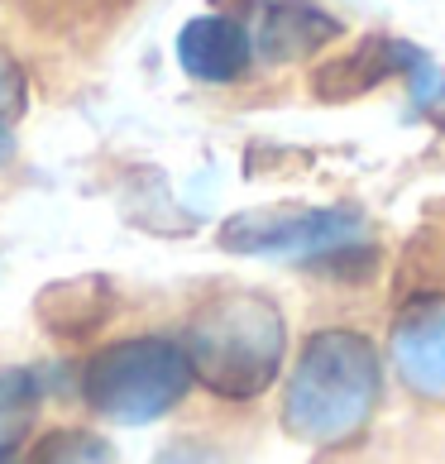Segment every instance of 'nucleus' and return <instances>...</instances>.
I'll return each instance as SVG.
<instances>
[{"mask_svg": "<svg viewBox=\"0 0 445 464\" xmlns=\"http://www.w3.org/2000/svg\"><path fill=\"white\" fill-rule=\"evenodd\" d=\"M192 388V359L182 340L134 335L96 350L82 369V398L96 417L120 426H144L173 411Z\"/></svg>", "mask_w": 445, "mask_h": 464, "instance_id": "obj_3", "label": "nucleus"}, {"mask_svg": "<svg viewBox=\"0 0 445 464\" xmlns=\"http://www.w3.org/2000/svg\"><path fill=\"white\" fill-rule=\"evenodd\" d=\"M379 350L354 331H316L302 345L283 392V426L306 445H345L379 407Z\"/></svg>", "mask_w": 445, "mask_h": 464, "instance_id": "obj_1", "label": "nucleus"}, {"mask_svg": "<svg viewBox=\"0 0 445 464\" xmlns=\"http://www.w3.org/2000/svg\"><path fill=\"white\" fill-rule=\"evenodd\" d=\"M331 34H335V20H326L316 5H306V0H278V5L264 10L259 48L268 58H302L326 44Z\"/></svg>", "mask_w": 445, "mask_h": 464, "instance_id": "obj_7", "label": "nucleus"}, {"mask_svg": "<svg viewBox=\"0 0 445 464\" xmlns=\"http://www.w3.org/2000/svg\"><path fill=\"white\" fill-rule=\"evenodd\" d=\"M354 239H364V220L350 206H264L230 216L220 245L230 254H268V259H335Z\"/></svg>", "mask_w": 445, "mask_h": 464, "instance_id": "obj_4", "label": "nucleus"}, {"mask_svg": "<svg viewBox=\"0 0 445 464\" xmlns=\"http://www.w3.org/2000/svg\"><path fill=\"white\" fill-rule=\"evenodd\" d=\"M159 464H211L207 450H197V445H173V450H163Z\"/></svg>", "mask_w": 445, "mask_h": 464, "instance_id": "obj_10", "label": "nucleus"}, {"mask_svg": "<svg viewBox=\"0 0 445 464\" xmlns=\"http://www.w3.org/2000/svg\"><path fill=\"white\" fill-rule=\"evenodd\" d=\"M392 364L402 383L445 407V297H417L392 321Z\"/></svg>", "mask_w": 445, "mask_h": 464, "instance_id": "obj_5", "label": "nucleus"}, {"mask_svg": "<svg viewBox=\"0 0 445 464\" xmlns=\"http://www.w3.org/2000/svg\"><path fill=\"white\" fill-rule=\"evenodd\" d=\"M178 63L197 82H235L249 67V34L226 14H201L178 34Z\"/></svg>", "mask_w": 445, "mask_h": 464, "instance_id": "obj_6", "label": "nucleus"}, {"mask_svg": "<svg viewBox=\"0 0 445 464\" xmlns=\"http://www.w3.org/2000/svg\"><path fill=\"white\" fill-rule=\"evenodd\" d=\"M29 464H115V450L106 436L63 426V431H48L39 440V450H34Z\"/></svg>", "mask_w": 445, "mask_h": 464, "instance_id": "obj_8", "label": "nucleus"}, {"mask_svg": "<svg viewBox=\"0 0 445 464\" xmlns=\"http://www.w3.org/2000/svg\"><path fill=\"white\" fill-rule=\"evenodd\" d=\"M182 350L192 359L197 383L245 402L278 378L287 354V321L259 292H230L192 316Z\"/></svg>", "mask_w": 445, "mask_h": 464, "instance_id": "obj_2", "label": "nucleus"}, {"mask_svg": "<svg viewBox=\"0 0 445 464\" xmlns=\"http://www.w3.org/2000/svg\"><path fill=\"white\" fill-rule=\"evenodd\" d=\"M0 464H15V450H10V445H0Z\"/></svg>", "mask_w": 445, "mask_h": 464, "instance_id": "obj_11", "label": "nucleus"}, {"mask_svg": "<svg viewBox=\"0 0 445 464\" xmlns=\"http://www.w3.org/2000/svg\"><path fill=\"white\" fill-rule=\"evenodd\" d=\"M20 101H24V87H20V72L0 58V115H15L20 111Z\"/></svg>", "mask_w": 445, "mask_h": 464, "instance_id": "obj_9", "label": "nucleus"}]
</instances>
